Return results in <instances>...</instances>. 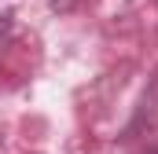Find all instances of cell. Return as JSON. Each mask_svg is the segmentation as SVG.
I'll use <instances>...</instances> for the list:
<instances>
[{"label":"cell","instance_id":"6da1fadb","mask_svg":"<svg viewBox=\"0 0 158 154\" xmlns=\"http://www.w3.org/2000/svg\"><path fill=\"white\" fill-rule=\"evenodd\" d=\"M11 30H15V22H11V15H0V44L11 37Z\"/></svg>","mask_w":158,"mask_h":154}]
</instances>
